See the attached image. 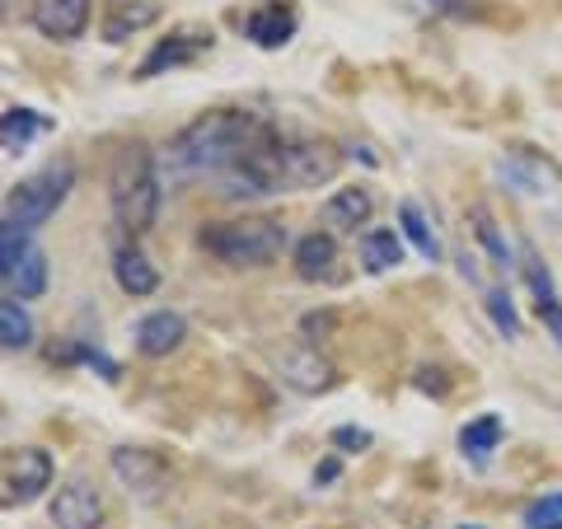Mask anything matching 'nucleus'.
<instances>
[{"mask_svg": "<svg viewBox=\"0 0 562 529\" xmlns=\"http://www.w3.org/2000/svg\"><path fill=\"white\" fill-rule=\"evenodd\" d=\"M183 338H188V319L179 309H155V314H146V319L136 324V351L140 357H150V361L179 351Z\"/></svg>", "mask_w": 562, "mask_h": 529, "instance_id": "obj_13", "label": "nucleus"}, {"mask_svg": "<svg viewBox=\"0 0 562 529\" xmlns=\"http://www.w3.org/2000/svg\"><path fill=\"white\" fill-rule=\"evenodd\" d=\"M109 198H113V216L117 225L136 235H150L155 221H160V202H165V179H160V165H155L150 146H122L113 155V169H109Z\"/></svg>", "mask_w": 562, "mask_h": 529, "instance_id": "obj_2", "label": "nucleus"}, {"mask_svg": "<svg viewBox=\"0 0 562 529\" xmlns=\"http://www.w3.org/2000/svg\"><path fill=\"white\" fill-rule=\"evenodd\" d=\"M202 249L225 262V268H268L286 249V225L272 216H235V221H211L198 235Z\"/></svg>", "mask_w": 562, "mask_h": 529, "instance_id": "obj_3", "label": "nucleus"}, {"mask_svg": "<svg viewBox=\"0 0 562 529\" xmlns=\"http://www.w3.org/2000/svg\"><path fill=\"white\" fill-rule=\"evenodd\" d=\"M262 132H272V122H262L258 113H244V109L202 113L165 146L160 179L183 183V179H202V173H225Z\"/></svg>", "mask_w": 562, "mask_h": 529, "instance_id": "obj_1", "label": "nucleus"}, {"mask_svg": "<svg viewBox=\"0 0 562 529\" xmlns=\"http://www.w3.org/2000/svg\"><path fill=\"white\" fill-rule=\"evenodd\" d=\"M29 20L52 43H76L90 24V0H33Z\"/></svg>", "mask_w": 562, "mask_h": 529, "instance_id": "obj_10", "label": "nucleus"}, {"mask_svg": "<svg viewBox=\"0 0 562 529\" xmlns=\"http://www.w3.org/2000/svg\"><path fill=\"white\" fill-rule=\"evenodd\" d=\"M202 52H211V29H179V33H169V38L155 43V52L140 61L136 80H155V76H165V70L192 66Z\"/></svg>", "mask_w": 562, "mask_h": 529, "instance_id": "obj_8", "label": "nucleus"}, {"mask_svg": "<svg viewBox=\"0 0 562 529\" xmlns=\"http://www.w3.org/2000/svg\"><path fill=\"white\" fill-rule=\"evenodd\" d=\"M328 479H338V464H333V460H328L319 473H314V483H328Z\"/></svg>", "mask_w": 562, "mask_h": 529, "instance_id": "obj_30", "label": "nucleus"}, {"mask_svg": "<svg viewBox=\"0 0 562 529\" xmlns=\"http://www.w3.org/2000/svg\"><path fill=\"white\" fill-rule=\"evenodd\" d=\"M295 277L301 281H338V244L328 230H314L295 244Z\"/></svg>", "mask_w": 562, "mask_h": 529, "instance_id": "obj_15", "label": "nucleus"}, {"mask_svg": "<svg viewBox=\"0 0 562 529\" xmlns=\"http://www.w3.org/2000/svg\"><path fill=\"white\" fill-rule=\"evenodd\" d=\"M398 230H403V239H408L427 262H441V239H436L427 216L417 211V202H398Z\"/></svg>", "mask_w": 562, "mask_h": 529, "instance_id": "obj_22", "label": "nucleus"}, {"mask_svg": "<svg viewBox=\"0 0 562 529\" xmlns=\"http://www.w3.org/2000/svg\"><path fill=\"white\" fill-rule=\"evenodd\" d=\"M525 529H562V492H549L525 510Z\"/></svg>", "mask_w": 562, "mask_h": 529, "instance_id": "obj_28", "label": "nucleus"}, {"mask_svg": "<svg viewBox=\"0 0 562 529\" xmlns=\"http://www.w3.org/2000/svg\"><path fill=\"white\" fill-rule=\"evenodd\" d=\"M483 305H487V314H492V324H497L502 338H520V314H516V305H512V295L492 286V291L483 295Z\"/></svg>", "mask_w": 562, "mask_h": 529, "instance_id": "obj_27", "label": "nucleus"}, {"mask_svg": "<svg viewBox=\"0 0 562 529\" xmlns=\"http://www.w3.org/2000/svg\"><path fill=\"white\" fill-rule=\"evenodd\" d=\"M10 286L20 291V300H38L47 291V254L38 249V244H33V249L20 258V268H14Z\"/></svg>", "mask_w": 562, "mask_h": 529, "instance_id": "obj_25", "label": "nucleus"}, {"mask_svg": "<svg viewBox=\"0 0 562 529\" xmlns=\"http://www.w3.org/2000/svg\"><path fill=\"white\" fill-rule=\"evenodd\" d=\"M361 262H366V272H390L403 262V244L394 230H371L361 239Z\"/></svg>", "mask_w": 562, "mask_h": 529, "instance_id": "obj_23", "label": "nucleus"}, {"mask_svg": "<svg viewBox=\"0 0 562 529\" xmlns=\"http://www.w3.org/2000/svg\"><path fill=\"white\" fill-rule=\"evenodd\" d=\"M52 525L57 529H99L103 525V502L90 483L70 479L57 487V497H52Z\"/></svg>", "mask_w": 562, "mask_h": 529, "instance_id": "obj_11", "label": "nucleus"}, {"mask_svg": "<svg viewBox=\"0 0 562 529\" xmlns=\"http://www.w3.org/2000/svg\"><path fill=\"white\" fill-rule=\"evenodd\" d=\"M160 20V0H117L113 14L103 20V43H127L132 33L150 29Z\"/></svg>", "mask_w": 562, "mask_h": 529, "instance_id": "obj_17", "label": "nucleus"}, {"mask_svg": "<svg viewBox=\"0 0 562 529\" xmlns=\"http://www.w3.org/2000/svg\"><path fill=\"white\" fill-rule=\"evenodd\" d=\"M277 375L291 384L295 394H328L338 384V365L319 357V347H286L277 351Z\"/></svg>", "mask_w": 562, "mask_h": 529, "instance_id": "obj_7", "label": "nucleus"}, {"mask_svg": "<svg viewBox=\"0 0 562 529\" xmlns=\"http://www.w3.org/2000/svg\"><path fill=\"white\" fill-rule=\"evenodd\" d=\"M113 277L127 295H155V286H160V272L150 268V258L140 254L136 244H122L113 254Z\"/></svg>", "mask_w": 562, "mask_h": 529, "instance_id": "obj_18", "label": "nucleus"}, {"mask_svg": "<svg viewBox=\"0 0 562 529\" xmlns=\"http://www.w3.org/2000/svg\"><path fill=\"white\" fill-rule=\"evenodd\" d=\"M502 446V417L497 413H483V417H473L469 427L460 431V450L469 454L473 464H487V454Z\"/></svg>", "mask_w": 562, "mask_h": 529, "instance_id": "obj_21", "label": "nucleus"}, {"mask_svg": "<svg viewBox=\"0 0 562 529\" xmlns=\"http://www.w3.org/2000/svg\"><path fill=\"white\" fill-rule=\"evenodd\" d=\"M244 38L258 43V47H286L295 38V10L281 5V0H262V5L249 10V20H244Z\"/></svg>", "mask_w": 562, "mask_h": 529, "instance_id": "obj_14", "label": "nucleus"}, {"mask_svg": "<svg viewBox=\"0 0 562 529\" xmlns=\"http://www.w3.org/2000/svg\"><path fill=\"white\" fill-rule=\"evenodd\" d=\"M43 487H52V460L47 450H10L0 454V502L5 506H24L33 502Z\"/></svg>", "mask_w": 562, "mask_h": 529, "instance_id": "obj_6", "label": "nucleus"}, {"mask_svg": "<svg viewBox=\"0 0 562 529\" xmlns=\"http://www.w3.org/2000/svg\"><path fill=\"white\" fill-rule=\"evenodd\" d=\"M113 473L122 479V487L136 492V497H146V502L165 497V487H169V469L155 460L150 450H132V446L113 450Z\"/></svg>", "mask_w": 562, "mask_h": 529, "instance_id": "obj_9", "label": "nucleus"}, {"mask_svg": "<svg viewBox=\"0 0 562 529\" xmlns=\"http://www.w3.org/2000/svg\"><path fill=\"white\" fill-rule=\"evenodd\" d=\"M333 446H342V450H366V446H371V431H361V427H338V431H333Z\"/></svg>", "mask_w": 562, "mask_h": 529, "instance_id": "obj_29", "label": "nucleus"}, {"mask_svg": "<svg viewBox=\"0 0 562 529\" xmlns=\"http://www.w3.org/2000/svg\"><path fill=\"white\" fill-rule=\"evenodd\" d=\"M371 211H375V198L366 188H338L324 202V225L328 230H357V225L371 221Z\"/></svg>", "mask_w": 562, "mask_h": 529, "instance_id": "obj_16", "label": "nucleus"}, {"mask_svg": "<svg viewBox=\"0 0 562 529\" xmlns=\"http://www.w3.org/2000/svg\"><path fill=\"white\" fill-rule=\"evenodd\" d=\"M70 183H76V165H70V160L43 165L38 173H29L24 183L10 188V198H5V221L38 230V225H47L52 216H57V206L66 202Z\"/></svg>", "mask_w": 562, "mask_h": 529, "instance_id": "obj_4", "label": "nucleus"}, {"mask_svg": "<svg viewBox=\"0 0 562 529\" xmlns=\"http://www.w3.org/2000/svg\"><path fill=\"white\" fill-rule=\"evenodd\" d=\"M520 268H525V281H530V291H535V309H539L543 328H549L553 342L562 347V295H558V281L549 272V262H543L530 244H525V249H520Z\"/></svg>", "mask_w": 562, "mask_h": 529, "instance_id": "obj_12", "label": "nucleus"}, {"mask_svg": "<svg viewBox=\"0 0 562 529\" xmlns=\"http://www.w3.org/2000/svg\"><path fill=\"white\" fill-rule=\"evenodd\" d=\"M469 221H473V235H479V244L487 249V258L497 262L502 272L512 268V244H506V235L497 230V221H492V211H487V206H469Z\"/></svg>", "mask_w": 562, "mask_h": 529, "instance_id": "obj_24", "label": "nucleus"}, {"mask_svg": "<svg viewBox=\"0 0 562 529\" xmlns=\"http://www.w3.org/2000/svg\"><path fill=\"white\" fill-rule=\"evenodd\" d=\"M52 127V122L43 113H33V109H10V113H0V150H24L33 136H43Z\"/></svg>", "mask_w": 562, "mask_h": 529, "instance_id": "obj_20", "label": "nucleus"}, {"mask_svg": "<svg viewBox=\"0 0 562 529\" xmlns=\"http://www.w3.org/2000/svg\"><path fill=\"white\" fill-rule=\"evenodd\" d=\"M33 249V230L29 225H14V221H0V281H10L20 258Z\"/></svg>", "mask_w": 562, "mask_h": 529, "instance_id": "obj_26", "label": "nucleus"}, {"mask_svg": "<svg viewBox=\"0 0 562 529\" xmlns=\"http://www.w3.org/2000/svg\"><path fill=\"white\" fill-rule=\"evenodd\" d=\"M342 169V150L333 140H286L281 146V173H286V192H305V188H324L338 179Z\"/></svg>", "mask_w": 562, "mask_h": 529, "instance_id": "obj_5", "label": "nucleus"}, {"mask_svg": "<svg viewBox=\"0 0 562 529\" xmlns=\"http://www.w3.org/2000/svg\"><path fill=\"white\" fill-rule=\"evenodd\" d=\"M33 333H38V324H33V314L20 305V295H0V347L24 351V347H33Z\"/></svg>", "mask_w": 562, "mask_h": 529, "instance_id": "obj_19", "label": "nucleus"}]
</instances>
